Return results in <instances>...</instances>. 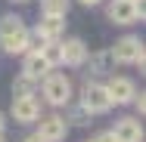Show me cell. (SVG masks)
I'll use <instances>...</instances> for the list:
<instances>
[{
	"mask_svg": "<svg viewBox=\"0 0 146 142\" xmlns=\"http://www.w3.org/2000/svg\"><path fill=\"white\" fill-rule=\"evenodd\" d=\"M0 50L6 56H25L34 50V40H31V31L25 28V22L19 16H3L0 19Z\"/></svg>",
	"mask_w": 146,
	"mask_h": 142,
	"instance_id": "1",
	"label": "cell"
},
{
	"mask_svg": "<svg viewBox=\"0 0 146 142\" xmlns=\"http://www.w3.org/2000/svg\"><path fill=\"white\" fill-rule=\"evenodd\" d=\"M40 96H44V102L47 105H53V108H62V105H68L72 102V93H75V86L68 80V74H62V71H50L40 84Z\"/></svg>",
	"mask_w": 146,
	"mask_h": 142,
	"instance_id": "2",
	"label": "cell"
},
{
	"mask_svg": "<svg viewBox=\"0 0 146 142\" xmlns=\"http://www.w3.org/2000/svg\"><path fill=\"white\" fill-rule=\"evenodd\" d=\"M109 56H112V62H118V65H137V68H143V40L137 37V34H124V37H118L115 46L109 50Z\"/></svg>",
	"mask_w": 146,
	"mask_h": 142,
	"instance_id": "3",
	"label": "cell"
},
{
	"mask_svg": "<svg viewBox=\"0 0 146 142\" xmlns=\"http://www.w3.org/2000/svg\"><path fill=\"white\" fill-rule=\"evenodd\" d=\"M81 108H84L87 114H106L109 108H112L106 86L96 84V80H87V84H84V90H81Z\"/></svg>",
	"mask_w": 146,
	"mask_h": 142,
	"instance_id": "4",
	"label": "cell"
},
{
	"mask_svg": "<svg viewBox=\"0 0 146 142\" xmlns=\"http://www.w3.org/2000/svg\"><path fill=\"white\" fill-rule=\"evenodd\" d=\"M37 136H40V142H65L68 120L62 114H40L37 117Z\"/></svg>",
	"mask_w": 146,
	"mask_h": 142,
	"instance_id": "5",
	"label": "cell"
},
{
	"mask_svg": "<svg viewBox=\"0 0 146 142\" xmlns=\"http://www.w3.org/2000/svg\"><path fill=\"white\" fill-rule=\"evenodd\" d=\"M9 117H13L16 124H22V127L37 124V117H40V99H37V96H13Z\"/></svg>",
	"mask_w": 146,
	"mask_h": 142,
	"instance_id": "6",
	"label": "cell"
},
{
	"mask_svg": "<svg viewBox=\"0 0 146 142\" xmlns=\"http://www.w3.org/2000/svg\"><path fill=\"white\" fill-rule=\"evenodd\" d=\"M65 34V19H56V16H40V22L31 31V40H34V50L40 43H50V40H62Z\"/></svg>",
	"mask_w": 146,
	"mask_h": 142,
	"instance_id": "7",
	"label": "cell"
},
{
	"mask_svg": "<svg viewBox=\"0 0 146 142\" xmlns=\"http://www.w3.org/2000/svg\"><path fill=\"white\" fill-rule=\"evenodd\" d=\"M103 86H106L112 105H131V99L137 96V84H134L131 77H124V74H112Z\"/></svg>",
	"mask_w": 146,
	"mask_h": 142,
	"instance_id": "8",
	"label": "cell"
},
{
	"mask_svg": "<svg viewBox=\"0 0 146 142\" xmlns=\"http://www.w3.org/2000/svg\"><path fill=\"white\" fill-rule=\"evenodd\" d=\"M106 16H109L112 25H134V22H140V12H137L134 0H109Z\"/></svg>",
	"mask_w": 146,
	"mask_h": 142,
	"instance_id": "9",
	"label": "cell"
},
{
	"mask_svg": "<svg viewBox=\"0 0 146 142\" xmlns=\"http://www.w3.org/2000/svg\"><path fill=\"white\" fill-rule=\"evenodd\" d=\"M62 43V65L68 68H81L90 56V46L81 40V37H68V40H59Z\"/></svg>",
	"mask_w": 146,
	"mask_h": 142,
	"instance_id": "10",
	"label": "cell"
},
{
	"mask_svg": "<svg viewBox=\"0 0 146 142\" xmlns=\"http://www.w3.org/2000/svg\"><path fill=\"white\" fill-rule=\"evenodd\" d=\"M112 136H115V142H143V124H140V117H118Z\"/></svg>",
	"mask_w": 146,
	"mask_h": 142,
	"instance_id": "11",
	"label": "cell"
},
{
	"mask_svg": "<svg viewBox=\"0 0 146 142\" xmlns=\"http://www.w3.org/2000/svg\"><path fill=\"white\" fill-rule=\"evenodd\" d=\"M50 71H53V68L44 62V56H40L37 50L25 53V62H22V74H25V77H31V80H37V84H40V80H44Z\"/></svg>",
	"mask_w": 146,
	"mask_h": 142,
	"instance_id": "12",
	"label": "cell"
},
{
	"mask_svg": "<svg viewBox=\"0 0 146 142\" xmlns=\"http://www.w3.org/2000/svg\"><path fill=\"white\" fill-rule=\"evenodd\" d=\"M84 65H90V74H109L112 71V56H109V50H103V53H93V56H87V62Z\"/></svg>",
	"mask_w": 146,
	"mask_h": 142,
	"instance_id": "13",
	"label": "cell"
},
{
	"mask_svg": "<svg viewBox=\"0 0 146 142\" xmlns=\"http://www.w3.org/2000/svg\"><path fill=\"white\" fill-rule=\"evenodd\" d=\"M37 53L44 56V62H47L50 68H59V65H62V43H59V40L40 43V46H37Z\"/></svg>",
	"mask_w": 146,
	"mask_h": 142,
	"instance_id": "14",
	"label": "cell"
},
{
	"mask_svg": "<svg viewBox=\"0 0 146 142\" xmlns=\"http://www.w3.org/2000/svg\"><path fill=\"white\" fill-rule=\"evenodd\" d=\"M72 9V0H40V16H56V19H65Z\"/></svg>",
	"mask_w": 146,
	"mask_h": 142,
	"instance_id": "15",
	"label": "cell"
},
{
	"mask_svg": "<svg viewBox=\"0 0 146 142\" xmlns=\"http://www.w3.org/2000/svg\"><path fill=\"white\" fill-rule=\"evenodd\" d=\"M13 96H37V80L19 74V77L13 80Z\"/></svg>",
	"mask_w": 146,
	"mask_h": 142,
	"instance_id": "16",
	"label": "cell"
},
{
	"mask_svg": "<svg viewBox=\"0 0 146 142\" xmlns=\"http://www.w3.org/2000/svg\"><path fill=\"white\" fill-rule=\"evenodd\" d=\"M62 117H65V120H72V124H87V120H90V114L84 111L81 105H78V108H72L68 114H62Z\"/></svg>",
	"mask_w": 146,
	"mask_h": 142,
	"instance_id": "17",
	"label": "cell"
},
{
	"mask_svg": "<svg viewBox=\"0 0 146 142\" xmlns=\"http://www.w3.org/2000/svg\"><path fill=\"white\" fill-rule=\"evenodd\" d=\"M131 105H134V108H137V114L143 117V111H146V99H143V93H137V96L131 99Z\"/></svg>",
	"mask_w": 146,
	"mask_h": 142,
	"instance_id": "18",
	"label": "cell"
},
{
	"mask_svg": "<svg viewBox=\"0 0 146 142\" xmlns=\"http://www.w3.org/2000/svg\"><path fill=\"white\" fill-rule=\"evenodd\" d=\"M90 142H115V136H112V130H100Z\"/></svg>",
	"mask_w": 146,
	"mask_h": 142,
	"instance_id": "19",
	"label": "cell"
},
{
	"mask_svg": "<svg viewBox=\"0 0 146 142\" xmlns=\"http://www.w3.org/2000/svg\"><path fill=\"white\" fill-rule=\"evenodd\" d=\"M0 136H6V114L0 111Z\"/></svg>",
	"mask_w": 146,
	"mask_h": 142,
	"instance_id": "20",
	"label": "cell"
},
{
	"mask_svg": "<svg viewBox=\"0 0 146 142\" xmlns=\"http://www.w3.org/2000/svg\"><path fill=\"white\" fill-rule=\"evenodd\" d=\"M78 3H81V6H100L103 0H78Z\"/></svg>",
	"mask_w": 146,
	"mask_h": 142,
	"instance_id": "21",
	"label": "cell"
},
{
	"mask_svg": "<svg viewBox=\"0 0 146 142\" xmlns=\"http://www.w3.org/2000/svg\"><path fill=\"white\" fill-rule=\"evenodd\" d=\"M22 142H40V136H37V133H31V136H25Z\"/></svg>",
	"mask_w": 146,
	"mask_h": 142,
	"instance_id": "22",
	"label": "cell"
},
{
	"mask_svg": "<svg viewBox=\"0 0 146 142\" xmlns=\"http://www.w3.org/2000/svg\"><path fill=\"white\" fill-rule=\"evenodd\" d=\"M13 3H28V0H13Z\"/></svg>",
	"mask_w": 146,
	"mask_h": 142,
	"instance_id": "23",
	"label": "cell"
},
{
	"mask_svg": "<svg viewBox=\"0 0 146 142\" xmlns=\"http://www.w3.org/2000/svg\"><path fill=\"white\" fill-rule=\"evenodd\" d=\"M0 142H6V139H3V136H0Z\"/></svg>",
	"mask_w": 146,
	"mask_h": 142,
	"instance_id": "24",
	"label": "cell"
},
{
	"mask_svg": "<svg viewBox=\"0 0 146 142\" xmlns=\"http://www.w3.org/2000/svg\"><path fill=\"white\" fill-rule=\"evenodd\" d=\"M87 142H90V139H87Z\"/></svg>",
	"mask_w": 146,
	"mask_h": 142,
	"instance_id": "25",
	"label": "cell"
}]
</instances>
